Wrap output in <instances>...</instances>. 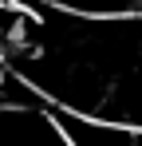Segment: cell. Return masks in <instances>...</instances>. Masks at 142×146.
<instances>
[{"label": "cell", "instance_id": "obj_1", "mask_svg": "<svg viewBox=\"0 0 142 146\" xmlns=\"http://www.w3.org/2000/svg\"><path fill=\"white\" fill-rule=\"evenodd\" d=\"M0 146H71L51 103H0Z\"/></svg>", "mask_w": 142, "mask_h": 146}]
</instances>
